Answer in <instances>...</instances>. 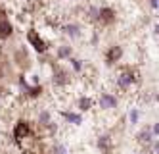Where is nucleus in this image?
I'll return each instance as SVG.
<instances>
[{
  "instance_id": "obj_27",
  "label": "nucleus",
  "mask_w": 159,
  "mask_h": 154,
  "mask_svg": "<svg viewBox=\"0 0 159 154\" xmlns=\"http://www.w3.org/2000/svg\"><path fill=\"white\" fill-rule=\"evenodd\" d=\"M157 16H159V8H157Z\"/></svg>"
},
{
  "instance_id": "obj_16",
  "label": "nucleus",
  "mask_w": 159,
  "mask_h": 154,
  "mask_svg": "<svg viewBox=\"0 0 159 154\" xmlns=\"http://www.w3.org/2000/svg\"><path fill=\"white\" fill-rule=\"evenodd\" d=\"M14 35V25L8 17L6 19H0V41H6Z\"/></svg>"
},
{
  "instance_id": "obj_15",
  "label": "nucleus",
  "mask_w": 159,
  "mask_h": 154,
  "mask_svg": "<svg viewBox=\"0 0 159 154\" xmlns=\"http://www.w3.org/2000/svg\"><path fill=\"white\" fill-rule=\"evenodd\" d=\"M37 123H39V131H42V129H46L50 123H52V114H50V110H40L39 112V116H37Z\"/></svg>"
},
{
  "instance_id": "obj_2",
  "label": "nucleus",
  "mask_w": 159,
  "mask_h": 154,
  "mask_svg": "<svg viewBox=\"0 0 159 154\" xmlns=\"http://www.w3.org/2000/svg\"><path fill=\"white\" fill-rule=\"evenodd\" d=\"M52 87L54 89H58V91H63L67 89L73 83V77H71V72L67 67H63L61 64L58 62H54L52 66Z\"/></svg>"
},
{
  "instance_id": "obj_22",
  "label": "nucleus",
  "mask_w": 159,
  "mask_h": 154,
  "mask_svg": "<svg viewBox=\"0 0 159 154\" xmlns=\"http://www.w3.org/2000/svg\"><path fill=\"white\" fill-rule=\"evenodd\" d=\"M152 133H153L155 139L159 137V122H153V123H152Z\"/></svg>"
},
{
  "instance_id": "obj_1",
  "label": "nucleus",
  "mask_w": 159,
  "mask_h": 154,
  "mask_svg": "<svg viewBox=\"0 0 159 154\" xmlns=\"http://www.w3.org/2000/svg\"><path fill=\"white\" fill-rule=\"evenodd\" d=\"M138 83H140V73L134 66H121L115 73V79H113V85L121 92H129Z\"/></svg>"
},
{
  "instance_id": "obj_24",
  "label": "nucleus",
  "mask_w": 159,
  "mask_h": 154,
  "mask_svg": "<svg viewBox=\"0 0 159 154\" xmlns=\"http://www.w3.org/2000/svg\"><path fill=\"white\" fill-rule=\"evenodd\" d=\"M153 33H155V35H157V37H159V23H157V25L153 27Z\"/></svg>"
},
{
  "instance_id": "obj_9",
  "label": "nucleus",
  "mask_w": 159,
  "mask_h": 154,
  "mask_svg": "<svg viewBox=\"0 0 159 154\" xmlns=\"http://www.w3.org/2000/svg\"><path fill=\"white\" fill-rule=\"evenodd\" d=\"M153 139H155V137H153V133H152V123L144 125L140 131L134 135V141H136V143H138L144 150H148V147L153 143Z\"/></svg>"
},
{
  "instance_id": "obj_28",
  "label": "nucleus",
  "mask_w": 159,
  "mask_h": 154,
  "mask_svg": "<svg viewBox=\"0 0 159 154\" xmlns=\"http://www.w3.org/2000/svg\"><path fill=\"white\" fill-rule=\"evenodd\" d=\"M75 2H81V0H75Z\"/></svg>"
},
{
  "instance_id": "obj_5",
  "label": "nucleus",
  "mask_w": 159,
  "mask_h": 154,
  "mask_svg": "<svg viewBox=\"0 0 159 154\" xmlns=\"http://www.w3.org/2000/svg\"><path fill=\"white\" fill-rule=\"evenodd\" d=\"M98 106L102 112H113L119 106V97L115 92H109V91H102L98 94Z\"/></svg>"
},
{
  "instance_id": "obj_23",
  "label": "nucleus",
  "mask_w": 159,
  "mask_h": 154,
  "mask_svg": "<svg viewBox=\"0 0 159 154\" xmlns=\"http://www.w3.org/2000/svg\"><path fill=\"white\" fill-rule=\"evenodd\" d=\"M148 4H150L152 10H157L159 8V0H148Z\"/></svg>"
},
{
  "instance_id": "obj_25",
  "label": "nucleus",
  "mask_w": 159,
  "mask_h": 154,
  "mask_svg": "<svg viewBox=\"0 0 159 154\" xmlns=\"http://www.w3.org/2000/svg\"><path fill=\"white\" fill-rule=\"evenodd\" d=\"M132 154H150V152H148V150H144V148H142V150H138V152H132Z\"/></svg>"
},
{
  "instance_id": "obj_20",
  "label": "nucleus",
  "mask_w": 159,
  "mask_h": 154,
  "mask_svg": "<svg viewBox=\"0 0 159 154\" xmlns=\"http://www.w3.org/2000/svg\"><path fill=\"white\" fill-rule=\"evenodd\" d=\"M140 116H142V114H140L138 108H130V110H129V123H130V125H138V123H140Z\"/></svg>"
},
{
  "instance_id": "obj_3",
  "label": "nucleus",
  "mask_w": 159,
  "mask_h": 154,
  "mask_svg": "<svg viewBox=\"0 0 159 154\" xmlns=\"http://www.w3.org/2000/svg\"><path fill=\"white\" fill-rule=\"evenodd\" d=\"M31 135H37V127L33 125V122L25 120V117H19V120L14 123L12 127V139H14V143L17 145L19 141H23Z\"/></svg>"
},
{
  "instance_id": "obj_26",
  "label": "nucleus",
  "mask_w": 159,
  "mask_h": 154,
  "mask_svg": "<svg viewBox=\"0 0 159 154\" xmlns=\"http://www.w3.org/2000/svg\"><path fill=\"white\" fill-rule=\"evenodd\" d=\"M153 100H155V102L159 104V92H155V94H153Z\"/></svg>"
},
{
  "instance_id": "obj_8",
  "label": "nucleus",
  "mask_w": 159,
  "mask_h": 154,
  "mask_svg": "<svg viewBox=\"0 0 159 154\" xmlns=\"http://www.w3.org/2000/svg\"><path fill=\"white\" fill-rule=\"evenodd\" d=\"M60 31H61V35H65V37L71 39V41H77V39L83 37V25H81V23H77V21L63 23V25H60Z\"/></svg>"
},
{
  "instance_id": "obj_18",
  "label": "nucleus",
  "mask_w": 159,
  "mask_h": 154,
  "mask_svg": "<svg viewBox=\"0 0 159 154\" xmlns=\"http://www.w3.org/2000/svg\"><path fill=\"white\" fill-rule=\"evenodd\" d=\"M42 92H44L42 85H29V89L23 92V97H25L27 100H37V98L42 97Z\"/></svg>"
},
{
  "instance_id": "obj_13",
  "label": "nucleus",
  "mask_w": 159,
  "mask_h": 154,
  "mask_svg": "<svg viewBox=\"0 0 159 154\" xmlns=\"http://www.w3.org/2000/svg\"><path fill=\"white\" fill-rule=\"evenodd\" d=\"M60 116L65 120V123L69 125H81L83 123V114L81 112H71V110H61Z\"/></svg>"
},
{
  "instance_id": "obj_4",
  "label": "nucleus",
  "mask_w": 159,
  "mask_h": 154,
  "mask_svg": "<svg viewBox=\"0 0 159 154\" xmlns=\"http://www.w3.org/2000/svg\"><path fill=\"white\" fill-rule=\"evenodd\" d=\"M25 39H27V42L31 44V48L35 50L37 54H46V52H50V42L40 35V31H37V29L31 27L27 31V35H25Z\"/></svg>"
},
{
  "instance_id": "obj_12",
  "label": "nucleus",
  "mask_w": 159,
  "mask_h": 154,
  "mask_svg": "<svg viewBox=\"0 0 159 154\" xmlns=\"http://www.w3.org/2000/svg\"><path fill=\"white\" fill-rule=\"evenodd\" d=\"M94 104H96V100L90 97V94H81V97L77 98V108H79V112H90L94 108Z\"/></svg>"
},
{
  "instance_id": "obj_21",
  "label": "nucleus",
  "mask_w": 159,
  "mask_h": 154,
  "mask_svg": "<svg viewBox=\"0 0 159 154\" xmlns=\"http://www.w3.org/2000/svg\"><path fill=\"white\" fill-rule=\"evenodd\" d=\"M148 152L150 154H159V139H153V143L148 147Z\"/></svg>"
},
{
  "instance_id": "obj_10",
  "label": "nucleus",
  "mask_w": 159,
  "mask_h": 154,
  "mask_svg": "<svg viewBox=\"0 0 159 154\" xmlns=\"http://www.w3.org/2000/svg\"><path fill=\"white\" fill-rule=\"evenodd\" d=\"M14 64L19 67V69H29L31 67V56L27 52V48L23 46H17L14 50Z\"/></svg>"
},
{
  "instance_id": "obj_7",
  "label": "nucleus",
  "mask_w": 159,
  "mask_h": 154,
  "mask_svg": "<svg viewBox=\"0 0 159 154\" xmlns=\"http://www.w3.org/2000/svg\"><path fill=\"white\" fill-rule=\"evenodd\" d=\"M117 23V10L113 6H102L100 8V17H98V25L100 27H113Z\"/></svg>"
},
{
  "instance_id": "obj_19",
  "label": "nucleus",
  "mask_w": 159,
  "mask_h": 154,
  "mask_svg": "<svg viewBox=\"0 0 159 154\" xmlns=\"http://www.w3.org/2000/svg\"><path fill=\"white\" fill-rule=\"evenodd\" d=\"M67 62H69V66H71V69H73L75 73H83V72H84V67H86L81 58H75V56H71Z\"/></svg>"
},
{
  "instance_id": "obj_14",
  "label": "nucleus",
  "mask_w": 159,
  "mask_h": 154,
  "mask_svg": "<svg viewBox=\"0 0 159 154\" xmlns=\"http://www.w3.org/2000/svg\"><path fill=\"white\" fill-rule=\"evenodd\" d=\"M73 56V46L71 44H60V46H56V60L58 62H65V60H69V58Z\"/></svg>"
},
{
  "instance_id": "obj_6",
  "label": "nucleus",
  "mask_w": 159,
  "mask_h": 154,
  "mask_svg": "<svg viewBox=\"0 0 159 154\" xmlns=\"http://www.w3.org/2000/svg\"><path fill=\"white\" fill-rule=\"evenodd\" d=\"M123 56H125V48L121 44H109L104 52V64L107 67H113L123 60Z\"/></svg>"
},
{
  "instance_id": "obj_17",
  "label": "nucleus",
  "mask_w": 159,
  "mask_h": 154,
  "mask_svg": "<svg viewBox=\"0 0 159 154\" xmlns=\"http://www.w3.org/2000/svg\"><path fill=\"white\" fill-rule=\"evenodd\" d=\"M98 17H100V6L90 4V6L84 10V19H86L88 23H94V25H98Z\"/></svg>"
},
{
  "instance_id": "obj_11",
  "label": "nucleus",
  "mask_w": 159,
  "mask_h": 154,
  "mask_svg": "<svg viewBox=\"0 0 159 154\" xmlns=\"http://www.w3.org/2000/svg\"><path fill=\"white\" fill-rule=\"evenodd\" d=\"M96 148L102 154H111V150H113V137H111V133H102L96 139Z\"/></svg>"
}]
</instances>
